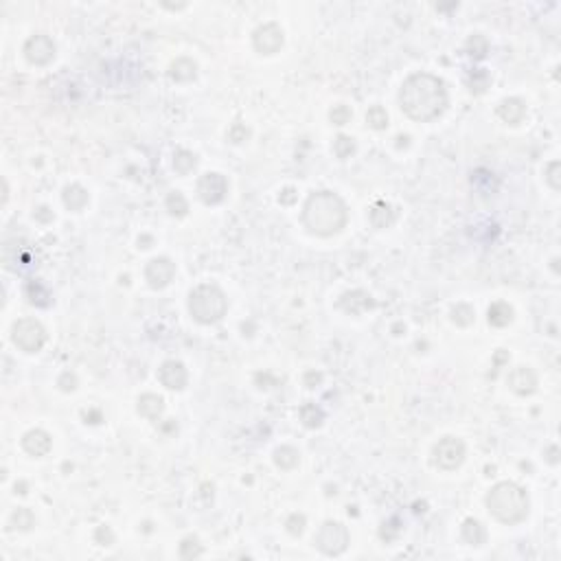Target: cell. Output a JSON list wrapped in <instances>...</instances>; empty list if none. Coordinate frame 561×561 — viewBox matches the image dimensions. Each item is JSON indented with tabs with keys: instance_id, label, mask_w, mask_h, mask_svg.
I'll use <instances>...</instances> for the list:
<instances>
[{
	"instance_id": "cell-1",
	"label": "cell",
	"mask_w": 561,
	"mask_h": 561,
	"mask_svg": "<svg viewBox=\"0 0 561 561\" xmlns=\"http://www.w3.org/2000/svg\"><path fill=\"white\" fill-rule=\"evenodd\" d=\"M447 105V93L441 79L432 75H412L402 88V107L414 121H432L441 117Z\"/></svg>"
},
{
	"instance_id": "cell-2",
	"label": "cell",
	"mask_w": 561,
	"mask_h": 561,
	"mask_svg": "<svg viewBox=\"0 0 561 561\" xmlns=\"http://www.w3.org/2000/svg\"><path fill=\"white\" fill-rule=\"evenodd\" d=\"M303 220L312 232L327 237V235L342 230V226L347 224V206L338 195L329 191H320L307 200Z\"/></svg>"
},
{
	"instance_id": "cell-3",
	"label": "cell",
	"mask_w": 561,
	"mask_h": 561,
	"mask_svg": "<svg viewBox=\"0 0 561 561\" xmlns=\"http://www.w3.org/2000/svg\"><path fill=\"white\" fill-rule=\"evenodd\" d=\"M487 506L500 522L517 524L529 515V496L513 482H500L487 496Z\"/></svg>"
},
{
	"instance_id": "cell-4",
	"label": "cell",
	"mask_w": 561,
	"mask_h": 561,
	"mask_svg": "<svg viewBox=\"0 0 561 561\" xmlns=\"http://www.w3.org/2000/svg\"><path fill=\"white\" fill-rule=\"evenodd\" d=\"M189 310H191V314H193V318L197 322L211 324V322H217L226 314L228 303H226V296H224V292L220 287L200 285V287H195L191 292Z\"/></svg>"
},
{
	"instance_id": "cell-5",
	"label": "cell",
	"mask_w": 561,
	"mask_h": 561,
	"mask_svg": "<svg viewBox=\"0 0 561 561\" xmlns=\"http://www.w3.org/2000/svg\"><path fill=\"white\" fill-rule=\"evenodd\" d=\"M349 544V533L347 529L338 522H327L322 524V529L316 535V546L324 555H340Z\"/></svg>"
},
{
	"instance_id": "cell-6",
	"label": "cell",
	"mask_w": 561,
	"mask_h": 561,
	"mask_svg": "<svg viewBox=\"0 0 561 561\" xmlns=\"http://www.w3.org/2000/svg\"><path fill=\"white\" fill-rule=\"evenodd\" d=\"M44 340H46L44 327L40 322H35V320L27 318V320H20L13 327V342L27 353L38 351L44 345Z\"/></svg>"
},
{
	"instance_id": "cell-7",
	"label": "cell",
	"mask_w": 561,
	"mask_h": 561,
	"mask_svg": "<svg viewBox=\"0 0 561 561\" xmlns=\"http://www.w3.org/2000/svg\"><path fill=\"white\" fill-rule=\"evenodd\" d=\"M434 456L441 469H456L465 458V445L454 437H445L434 447Z\"/></svg>"
},
{
	"instance_id": "cell-8",
	"label": "cell",
	"mask_w": 561,
	"mask_h": 561,
	"mask_svg": "<svg viewBox=\"0 0 561 561\" xmlns=\"http://www.w3.org/2000/svg\"><path fill=\"white\" fill-rule=\"evenodd\" d=\"M197 193H200L202 202L217 204V202H222L226 197L228 183L224 180V176H220V173H204L200 183H197Z\"/></svg>"
},
{
	"instance_id": "cell-9",
	"label": "cell",
	"mask_w": 561,
	"mask_h": 561,
	"mask_svg": "<svg viewBox=\"0 0 561 561\" xmlns=\"http://www.w3.org/2000/svg\"><path fill=\"white\" fill-rule=\"evenodd\" d=\"M25 53H27V60L31 64H48L53 58H55V44H53L46 35H35L31 38L25 46Z\"/></svg>"
},
{
	"instance_id": "cell-10",
	"label": "cell",
	"mask_w": 561,
	"mask_h": 561,
	"mask_svg": "<svg viewBox=\"0 0 561 561\" xmlns=\"http://www.w3.org/2000/svg\"><path fill=\"white\" fill-rule=\"evenodd\" d=\"M173 275H176V265L169 259H165V257L150 261L147 270H145V277H147V281H150V285L154 289H160V287L169 285Z\"/></svg>"
},
{
	"instance_id": "cell-11",
	"label": "cell",
	"mask_w": 561,
	"mask_h": 561,
	"mask_svg": "<svg viewBox=\"0 0 561 561\" xmlns=\"http://www.w3.org/2000/svg\"><path fill=\"white\" fill-rule=\"evenodd\" d=\"M255 46L265 55H272L283 46V31L277 25H263L255 33Z\"/></svg>"
},
{
	"instance_id": "cell-12",
	"label": "cell",
	"mask_w": 561,
	"mask_h": 561,
	"mask_svg": "<svg viewBox=\"0 0 561 561\" xmlns=\"http://www.w3.org/2000/svg\"><path fill=\"white\" fill-rule=\"evenodd\" d=\"M158 377H160V382L171 390H180L187 384V371L180 362H165L162 369L158 371Z\"/></svg>"
},
{
	"instance_id": "cell-13",
	"label": "cell",
	"mask_w": 561,
	"mask_h": 561,
	"mask_svg": "<svg viewBox=\"0 0 561 561\" xmlns=\"http://www.w3.org/2000/svg\"><path fill=\"white\" fill-rule=\"evenodd\" d=\"M509 386L517 392V395H531L537 386V377L531 369L520 367L509 375Z\"/></svg>"
},
{
	"instance_id": "cell-14",
	"label": "cell",
	"mask_w": 561,
	"mask_h": 561,
	"mask_svg": "<svg viewBox=\"0 0 561 561\" xmlns=\"http://www.w3.org/2000/svg\"><path fill=\"white\" fill-rule=\"evenodd\" d=\"M22 445H25V449L29 451V454H33V456H44L46 451L51 449V439H48L46 432L33 430V432H29L27 437H25Z\"/></svg>"
},
{
	"instance_id": "cell-15",
	"label": "cell",
	"mask_w": 561,
	"mask_h": 561,
	"mask_svg": "<svg viewBox=\"0 0 561 561\" xmlns=\"http://www.w3.org/2000/svg\"><path fill=\"white\" fill-rule=\"evenodd\" d=\"M498 114H500L502 121L511 123V125H517L522 121V117L527 114V107H524V103L520 99H506V101H502Z\"/></svg>"
},
{
	"instance_id": "cell-16",
	"label": "cell",
	"mask_w": 561,
	"mask_h": 561,
	"mask_svg": "<svg viewBox=\"0 0 561 561\" xmlns=\"http://www.w3.org/2000/svg\"><path fill=\"white\" fill-rule=\"evenodd\" d=\"M138 412L147 419H156L162 412V400L156 395H145L138 400Z\"/></svg>"
},
{
	"instance_id": "cell-17",
	"label": "cell",
	"mask_w": 561,
	"mask_h": 561,
	"mask_svg": "<svg viewBox=\"0 0 561 561\" xmlns=\"http://www.w3.org/2000/svg\"><path fill=\"white\" fill-rule=\"evenodd\" d=\"M88 202V193L81 189V187H68L66 193H64V204L70 209V211H81Z\"/></svg>"
},
{
	"instance_id": "cell-18",
	"label": "cell",
	"mask_w": 561,
	"mask_h": 561,
	"mask_svg": "<svg viewBox=\"0 0 561 561\" xmlns=\"http://www.w3.org/2000/svg\"><path fill=\"white\" fill-rule=\"evenodd\" d=\"M463 535H465V539L467 541H472L474 546H480L482 541H484V529L480 527V524L476 522V520H467L465 522V527H463Z\"/></svg>"
},
{
	"instance_id": "cell-19",
	"label": "cell",
	"mask_w": 561,
	"mask_h": 561,
	"mask_svg": "<svg viewBox=\"0 0 561 561\" xmlns=\"http://www.w3.org/2000/svg\"><path fill=\"white\" fill-rule=\"evenodd\" d=\"M511 307L504 305V303H496L491 310H489V322L496 324V327H502V324L511 322Z\"/></svg>"
},
{
	"instance_id": "cell-20",
	"label": "cell",
	"mask_w": 561,
	"mask_h": 561,
	"mask_svg": "<svg viewBox=\"0 0 561 561\" xmlns=\"http://www.w3.org/2000/svg\"><path fill=\"white\" fill-rule=\"evenodd\" d=\"M173 167H176V171L178 173H189L193 167H195V156L191 154V152H178L176 154V158H173Z\"/></svg>"
},
{
	"instance_id": "cell-21",
	"label": "cell",
	"mask_w": 561,
	"mask_h": 561,
	"mask_svg": "<svg viewBox=\"0 0 561 561\" xmlns=\"http://www.w3.org/2000/svg\"><path fill=\"white\" fill-rule=\"evenodd\" d=\"M298 463V451L294 447H281L277 449V465L283 469H292Z\"/></svg>"
},
{
	"instance_id": "cell-22",
	"label": "cell",
	"mask_w": 561,
	"mask_h": 561,
	"mask_svg": "<svg viewBox=\"0 0 561 561\" xmlns=\"http://www.w3.org/2000/svg\"><path fill=\"white\" fill-rule=\"evenodd\" d=\"M367 121H369L371 128H375V130H384L388 125V117L384 112V107H379V105L371 107L369 114H367Z\"/></svg>"
},
{
	"instance_id": "cell-23",
	"label": "cell",
	"mask_w": 561,
	"mask_h": 561,
	"mask_svg": "<svg viewBox=\"0 0 561 561\" xmlns=\"http://www.w3.org/2000/svg\"><path fill=\"white\" fill-rule=\"evenodd\" d=\"M334 152L338 154V158H349L355 152L353 138H349V136H338V140L334 145Z\"/></svg>"
},
{
	"instance_id": "cell-24",
	"label": "cell",
	"mask_w": 561,
	"mask_h": 561,
	"mask_svg": "<svg viewBox=\"0 0 561 561\" xmlns=\"http://www.w3.org/2000/svg\"><path fill=\"white\" fill-rule=\"evenodd\" d=\"M349 119H351V112H349V107H347V105H338V107H334L331 121H334L336 125H345Z\"/></svg>"
},
{
	"instance_id": "cell-25",
	"label": "cell",
	"mask_w": 561,
	"mask_h": 561,
	"mask_svg": "<svg viewBox=\"0 0 561 561\" xmlns=\"http://www.w3.org/2000/svg\"><path fill=\"white\" fill-rule=\"evenodd\" d=\"M557 167H559V162H550V165H548V171H546V173H548V176H546V180L550 183V187H553V189H559V180H557V173H555V171H557Z\"/></svg>"
}]
</instances>
